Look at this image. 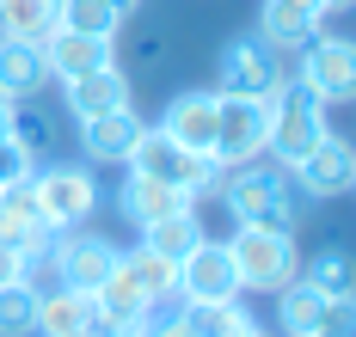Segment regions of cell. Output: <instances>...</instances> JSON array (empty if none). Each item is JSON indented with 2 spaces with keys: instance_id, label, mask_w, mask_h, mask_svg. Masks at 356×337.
<instances>
[{
  "instance_id": "6da1fadb",
  "label": "cell",
  "mask_w": 356,
  "mask_h": 337,
  "mask_svg": "<svg viewBox=\"0 0 356 337\" xmlns=\"http://www.w3.org/2000/svg\"><path fill=\"white\" fill-rule=\"evenodd\" d=\"M215 190H221V202H227V215H234V221L283 227V233H295L301 215L314 209V202H307V190L289 178V166H277L270 153H264V159H246V166H227Z\"/></svg>"
},
{
  "instance_id": "7a4b0ae2",
  "label": "cell",
  "mask_w": 356,
  "mask_h": 337,
  "mask_svg": "<svg viewBox=\"0 0 356 337\" xmlns=\"http://www.w3.org/2000/svg\"><path fill=\"white\" fill-rule=\"evenodd\" d=\"M221 245H227L234 276H240L246 295H277V288H289V282L301 276V245H295V233H283V227L234 221V233H227Z\"/></svg>"
},
{
  "instance_id": "3957f363",
  "label": "cell",
  "mask_w": 356,
  "mask_h": 337,
  "mask_svg": "<svg viewBox=\"0 0 356 337\" xmlns=\"http://www.w3.org/2000/svg\"><path fill=\"white\" fill-rule=\"evenodd\" d=\"M325 135H332L325 105H320V98H314L295 74H283V86L270 92V141H264V153H270L277 166H301Z\"/></svg>"
},
{
  "instance_id": "277c9868",
  "label": "cell",
  "mask_w": 356,
  "mask_h": 337,
  "mask_svg": "<svg viewBox=\"0 0 356 337\" xmlns=\"http://www.w3.org/2000/svg\"><path fill=\"white\" fill-rule=\"evenodd\" d=\"M31 196L37 209H43V221L49 233H62V227H80L99 215V178H92V166L86 159H37L31 172Z\"/></svg>"
},
{
  "instance_id": "5b68a950",
  "label": "cell",
  "mask_w": 356,
  "mask_h": 337,
  "mask_svg": "<svg viewBox=\"0 0 356 337\" xmlns=\"http://www.w3.org/2000/svg\"><path fill=\"white\" fill-rule=\"evenodd\" d=\"M123 172H147V178H166V184L191 190V196H209L221 184V166H215L209 153H191L178 148L172 135L160 129V123H142V135H136V148L123 159Z\"/></svg>"
},
{
  "instance_id": "8992f818",
  "label": "cell",
  "mask_w": 356,
  "mask_h": 337,
  "mask_svg": "<svg viewBox=\"0 0 356 337\" xmlns=\"http://www.w3.org/2000/svg\"><path fill=\"white\" fill-rule=\"evenodd\" d=\"M295 80L320 98L325 111H338V105H350L356 98V49L344 31H314V37L295 49Z\"/></svg>"
},
{
  "instance_id": "52a82bcc",
  "label": "cell",
  "mask_w": 356,
  "mask_h": 337,
  "mask_svg": "<svg viewBox=\"0 0 356 337\" xmlns=\"http://www.w3.org/2000/svg\"><path fill=\"white\" fill-rule=\"evenodd\" d=\"M264 141H270V98H252V92H215V148H209L215 166L227 172V166L264 159Z\"/></svg>"
},
{
  "instance_id": "ba28073f",
  "label": "cell",
  "mask_w": 356,
  "mask_h": 337,
  "mask_svg": "<svg viewBox=\"0 0 356 337\" xmlns=\"http://www.w3.org/2000/svg\"><path fill=\"white\" fill-rule=\"evenodd\" d=\"M283 55L270 49V43L258 37V31H240V37H227L215 49V92H252V98H270L277 86H283Z\"/></svg>"
},
{
  "instance_id": "9c48e42d",
  "label": "cell",
  "mask_w": 356,
  "mask_h": 337,
  "mask_svg": "<svg viewBox=\"0 0 356 337\" xmlns=\"http://www.w3.org/2000/svg\"><path fill=\"white\" fill-rule=\"evenodd\" d=\"M49 258H56V276L80 288V295H92L99 282H105L111 270H117V245H111L105 233H92V227H62V233H49Z\"/></svg>"
},
{
  "instance_id": "30bf717a",
  "label": "cell",
  "mask_w": 356,
  "mask_h": 337,
  "mask_svg": "<svg viewBox=\"0 0 356 337\" xmlns=\"http://www.w3.org/2000/svg\"><path fill=\"white\" fill-rule=\"evenodd\" d=\"M240 276H234V258L221 239H197L184 258H178V300H240Z\"/></svg>"
},
{
  "instance_id": "8fae6325",
  "label": "cell",
  "mask_w": 356,
  "mask_h": 337,
  "mask_svg": "<svg viewBox=\"0 0 356 337\" xmlns=\"http://www.w3.org/2000/svg\"><path fill=\"white\" fill-rule=\"evenodd\" d=\"M289 178L307 190V202H332V196H350V184H356V148L332 129L320 148L307 153L301 166H289Z\"/></svg>"
},
{
  "instance_id": "7c38bea8",
  "label": "cell",
  "mask_w": 356,
  "mask_h": 337,
  "mask_svg": "<svg viewBox=\"0 0 356 337\" xmlns=\"http://www.w3.org/2000/svg\"><path fill=\"white\" fill-rule=\"evenodd\" d=\"M277 325L283 337H325V331H350V306H338V300H325L320 288H307L301 276L277 288Z\"/></svg>"
},
{
  "instance_id": "4fadbf2b",
  "label": "cell",
  "mask_w": 356,
  "mask_h": 337,
  "mask_svg": "<svg viewBox=\"0 0 356 337\" xmlns=\"http://www.w3.org/2000/svg\"><path fill=\"white\" fill-rule=\"evenodd\" d=\"M62 86V111L74 123H86V116H105V111H123L129 105V74L105 62V68H92V74H74V80H56Z\"/></svg>"
},
{
  "instance_id": "5bb4252c",
  "label": "cell",
  "mask_w": 356,
  "mask_h": 337,
  "mask_svg": "<svg viewBox=\"0 0 356 337\" xmlns=\"http://www.w3.org/2000/svg\"><path fill=\"white\" fill-rule=\"evenodd\" d=\"M320 25H325V0H264L258 6V37L277 55H295Z\"/></svg>"
},
{
  "instance_id": "9a60e30c",
  "label": "cell",
  "mask_w": 356,
  "mask_h": 337,
  "mask_svg": "<svg viewBox=\"0 0 356 337\" xmlns=\"http://www.w3.org/2000/svg\"><path fill=\"white\" fill-rule=\"evenodd\" d=\"M160 129L172 135L178 148L209 153L215 148V86H191V92H172L166 111H160Z\"/></svg>"
},
{
  "instance_id": "2e32d148",
  "label": "cell",
  "mask_w": 356,
  "mask_h": 337,
  "mask_svg": "<svg viewBox=\"0 0 356 337\" xmlns=\"http://www.w3.org/2000/svg\"><path fill=\"white\" fill-rule=\"evenodd\" d=\"M117 209L129 215V227H154V221H166V215H178V209H197V196L178 190V184H166V178L129 172V178L117 184Z\"/></svg>"
},
{
  "instance_id": "e0dca14e",
  "label": "cell",
  "mask_w": 356,
  "mask_h": 337,
  "mask_svg": "<svg viewBox=\"0 0 356 337\" xmlns=\"http://www.w3.org/2000/svg\"><path fill=\"white\" fill-rule=\"evenodd\" d=\"M136 135H142L136 105L105 111V116H86V123H80V153H86V166H123L129 148H136Z\"/></svg>"
},
{
  "instance_id": "ac0fdd59",
  "label": "cell",
  "mask_w": 356,
  "mask_h": 337,
  "mask_svg": "<svg viewBox=\"0 0 356 337\" xmlns=\"http://www.w3.org/2000/svg\"><path fill=\"white\" fill-rule=\"evenodd\" d=\"M43 239H49V221H43V209H37V196H31V178L0 184V245L25 258Z\"/></svg>"
},
{
  "instance_id": "d6986e66",
  "label": "cell",
  "mask_w": 356,
  "mask_h": 337,
  "mask_svg": "<svg viewBox=\"0 0 356 337\" xmlns=\"http://www.w3.org/2000/svg\"><path fill=\"white\" fill-rule=\"evenodd\" d=\"M43 55H49V80H74V74H92L117 62V37H86V31H49L43 37Z\"/></svg>"
},
{
  "instance_id": "ffe728a7",
  "label": "cell",
  "mask_w": 356,
  "mask_h": 337,
  "mask_svg": "<svg viewBox=\"0 0 356 337\" xmlns=\"http://www.w3.org/2000/svg\"><path fill=\"white\" fill-rule=\"evenodd\" d=\"M0 86L13 98H43L56 80H49V55L37 37H0Z\"/></svg>"
},
{
  "instance_id": "44dd1931",
  "label": "cell",
  "mask_w": 356,
  "mask_h": 337,
  "mask_svg": "<svg viewBox=\"0 0 356 337\" xmlns=\"http://www.w3.org/2000/svg\"><path fill=\"white\" fill-rule=\"evenodd\" d=\"M74 331L92 337V295H80L68 282L43 288L37 295V337H74Z\"/></svg>"
},
{
  "instance_id": "7402d4cb",
  "label": "cell",
  "mask_w": 356,
  "mask_h": 337,
  "mask_svg": "<svg viewBox=\"0 0 356 337\" xmlns=\"http://www.w3.org/2000/svg\"><path fill=\"white\" fill-rule=\"evenodd\" d=\"M178 313H184V325H191L197 337H240L252 325L246 295L240 300H178Z\"/></svg>"
},
{
  "instance_id": "603a6c76",
  "label": "cell",
  "mask_w": 356,
  "mask_h": 337,
  "mask_svg": "<svg viewBox=\"0 0 356 337\" xmlns=\"http://www.w3.org/2000/svg\"><path fill=\"white\" fill-rule=\"evenodd\" d=\"M301 282H307V288H320L325 300H338V306H350V300H356L350 252H344V245H325V252H320V258H314V263L301 258Z\"/></svg>"
},
{
  "instance_id": "cb8c5ba5",
  "label": "cell",
  "mask_w": 356,
  "mask_h": 337,
  "mask_svg": "<svg viewBox=\"0 0 356 337\" xmlns=\"http://www.w3.org/2000/svg\"><path fill=\"white\" fill-rule=\"evenodd\" d=\"M123 270L136 276V288H142L154 306L178 300V263H172V258H160L154 245H136V252H123Z\"/></svg>"
},
{
  "instance_id": "d4e9b609",
  "label": "cell",
  "mask_w": 356,
  "mask_h": 337,
  "mask_svg": "<svg viewBox=\"0 0 356 337\" xmlns=\"http://www.w3.org/2000/svg\"><path fill=\"white\" fill-rule=\"evenodd\" d=\"M62 25V0H0V37H49Z\"/></svg>"
},
{
  "instance_id": "484cf974",
  "label": "cell",
  "mask_w": 356,
  "mask_h": 337,
  "mask_svg": "<svg viewBox=\"0 0 356 337\" xmlns=\"http://www.w3.org/2000/svg\"><path fill=\"white\" fill-rule=\"evenodd\" d=\"M203 239V221H197V209H178V215H166V221H154V227H142V245H154L160 258H184L191 245Z\"/></svg>"
},
{
  "instance_id": "4316f807",
  "label": "cell",
  "mask_w": 356,
  "mask_h": 337,
  "mask_svg": "<svg viewBox=\"0 0 356 337\" xmlns=\"http://www.w3.org/2000/svg\"><path fill=\"white\" fill-rule=\"evenodd\" d=\"M0 337H37V288L25 276L0 282Z\"/></svg>"
},
{
  "instance_id": "83f0119b",
  "label": "cell",
  "mask_w": 356,
  "mask_h": 337,
  "mask_svg": "<svg viewBox=\"0 0 356 337\" xmlns=\"http://www.w3.org/2000/svg\"><path fill=\"white\" fill-rule=\"evenodd\" d=\"M13 135H19L37 159H49V153H56V111L37 105V98H19V105H13Z\"/></svg>"
},
{
  "instance_id": "f1b7e54d",
  "label": "cell",
  "mask_w": 356,
  "mask_h": 337,
  "mask_svg": "<svg viewBox=\"0 0 356 337\" xmlns=\"http://www.w3.org/2000/svg\"><path fill=\"white\" fill-rule=\"evenodd\" d=\"M62 31H86V37H117L123 19L105 0H62Z\"/></svg>"
},
{
  "instance_id": "f546056e",
  "label": "cell",
  "mask_w": 356,
  "mask_h": 337,
  "mask_svg": "<svg viewBox=\"0 0 356 337\" xmlns=\"http://www.w3.org/2000/svg\"><path fill=\"white\" fill-rule=\"evenodd\" d=\"M31 172H37V153L6 129V135H0V184H19V178H31Z\"/></svg>"
},
{
  "instance_id": "4dcf8cb0",
  "label": "cell",
  "mask_w": 356,
  "mask_h": 337,
  "mask_svg": "<svg viewBox=\"0 0 356 337\" xmlns=\"http://www.w3.org/2000/svg\"><path fill=\"white\" fill-rule=\"evenodd\" d=\"M142 337H197V331L184 325V313H166V319L154 313V319H147V331H142Z\"/></svg>"
},
{
  "instance_id": "1f68e13d",
  "label": "cell",
  "mask_w": 356,
  "mask_h": 337,
  "mask_svg": "<svg viewBox=\"0 0 356 337\" xmlns=\"http://www.w3.org/2000/svg\"><path fill=\"white\" fill-rule=\"evenodd\" d=\"M13 105H19V98H13V92H6V86H0V135H6V129H13Z\"/></svg>"
},
{
  "instance_id": "d6a6232c",
  "label": "cell",
  "mask_w": 356,
  "mask_h": 337,
  "mask_svg": "<svg viewBox=\"0 0 356 337\" xmlns=\"http://www.w3.org/2000/svg\"><path fill=\"white\" fill-rule=\"evenodd\" d=\"M111 12H117V19H136V12H142V0H105Z\"/></svg>"
},
{
  "instance_id": "836d02e7",
  "label": "cell",
  "mask_w": 356,
  "mask_h": 337,
  "mask_svg": "<svg viewBox=\"0 0 356 337\" xmlns=\"http://www.w3.org/2000/svg\"><path fill=\"white\" fill-rule=\"evenodd\" d=\"M240 337H277V331H264V325H258V319H252V325H246V331H240Z\"/></svg>"
},
{
  "instance_id": "e575fe53",
  "label": "cell",
  "mask_w": 356,
  "mask_h": 337,
  "mask_svg": "<svg viewBox=\"0 0 356 337\" xmlns=\"http://www.w3.org/2000/svg\"><path fill=\"white\" fill-rule=\"evenodd\" d=\"M332 12H350V0H325V19H332Z\"/></svg>"
},
{
  "instance_id": "d590c367",
  "label": "cell",
  "mask_w": 356,
  "mask_h": 337,
  "mask_svg": "<svg viewBox=\"0 0 356 337\" xmlns=\"http://www.w3.org/2000/svg\"><path fill=\"white\" fill-rule=\"evenodd\" d=\"M325 337H350V331H325Z\"/></svg>"
},
{
  "instance_id": "8d00e7d4",
  "label": "cell",
  "mask_w": 356,
  "mask_h": 337,
  "mask_svg": "<svg viewBox=\"0 0 356 337\" xmlns=\"http://www.w3.org/2000/svg\"><path fill=\"white\" fill-rule=\"evenodd\" d=\"M74 337H86V331H74Z\"/></svg>"
}]
</instances>
